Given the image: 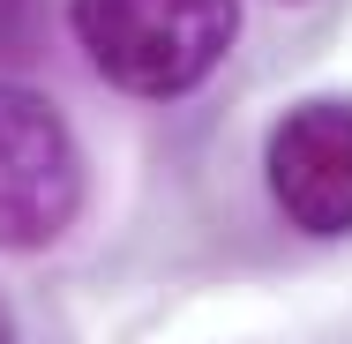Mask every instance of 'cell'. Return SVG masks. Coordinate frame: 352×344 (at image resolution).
Masks as SVG:
<instances>
[{"label": "cell", "mask_w": 352, "mask_h": 344, "mask_svg": "<svg viewBox=\"0 0 352 344\" xmlns=\"http://www.w3.org/2000/svg\"><path fill=\"white\" fill-rule=\"evenodd\" d=\"M270 195L307 240L352 232V98H307L292 105L263 142Z\"/></svg>", "instance_id": "3957f363"}, {"label": "cell", "mask_w": 352, "mask_h": 344, "mask_svg": "<svg viewBox=\"0 0 352 344\" xmlns=\"http://www.w3.org/2000/svg\"><path fill=\"white\" fill-rule=\"evenodd\" d=\"M82 195L90 172L60 105L23 82H0V247L8 255L53 247L82 217Z\"/></svg>", "instance_id": "7a4b0ae2"}, {"label": "cell", "mask_w": 352, "mask_h": 344, "mask_svg": "<svg viewBox=\"0 0 352 344\" xmlns=\"http://www.w3.org/2000/svg\"><path fill=\"white\" fill-rule=\"evenodd\" d=\"M0 344H15V322H8V307H0Z\"/></svg>", "instance_id": "5b68a950"}, {"label": "cell", "mask_w": 352, "mask_h": 344, "mask_svg": "<svg viewBox=\"0 0 352 344\" xmlns=\"http://www.w3.org/2000/svg\"><path fill=\"white\" fill-rule=\"evenodd\" d=\"M38 45V0H0V60H23Z\"/></svg>", "instance_id": "277c9868"}, {"label": "cell", "mask_w": 352, "mask_h": 344, "mask_svg": "<svg viewBox=\"0 0 352 344\" xmlns=\"http://www.w3.org/2000/svg\"><path fill=\"white\" fill-rule=\"evenodd\" d=\"M68 30L113 90L188 98L225 68L240 0H68Z\"/></svg>", "instance_id": "6da1fadb"}]
</instances>
